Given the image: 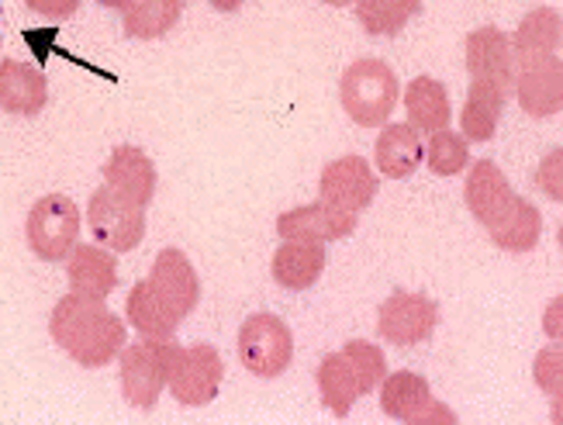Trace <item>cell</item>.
<instances>
[{"instance_id":"cell-1","label":"cell","mask_w":563,"mask_h":425,"mask_svg":"<svg viewBox=\"0 0 563 425\" xmlns=\"http://www.w3.org/2000/svg\"><path fill=\"white\" fill-rule=\"evenodd\" d=\"M463 201L505 253H529L543 236V215L508 184L495 160H477L467 173Z\"/></svg>"},{"instance_id":"cell-2","label":"cell","mask_w":563,"mask_h":425,"mask_svg":"<svg viewBox=\"0 0 563 425\" xmlns=\"http://www.w3.org/2000/svg\"><path fill=\"white\" fill-rule=\"evenodd\" d=\"M48 336L69 360H77L87 370H101L114 363V357L125 349L129 325L101 297H84L69 291L48 315Z\"/></svg>"},{"instance_id":"cell-3","label":"cell","mask_w":563,"mask_h":425,"mask_svg":"<svg viewBox=\"0 0 563 425\" xmlns=\"http://www.w3.org/2000/svg\"><path fill=\"white\" fill-rule=\"evenodd\" d=\"M339 101L342 111L363 129H380L401 101L398 73L384 59H356L339 80Z\"/></svg>"},{"instance_id":"cell-4","label":"cell","mask_w":563,"mask_h":425,"mask_svg":"<svg viewBox=\"0 0 563 425\" xmlns=\"http://www.w3.org/2000/svg\"><path fill=\"white\" fill-rule=\"evenodd\" d=\"M180 353V342L174 339H139V342H125V349L118 353V373H121V394L132 408L150 412L159 394L169 384V373H174Z\"/></svg>"},{"instance_id":"cell-5","label":"cell","mask_w":563,"mask_h":425,"mask_svg":"<svg viewBox=\"0 0 563 425\" xmlns=\"http://www.w3.org/2000/svg\"><path fill=\"white\" fill-rule=\"evenodd\" d=\"M80 229H84L80 208L66 194H45L29 211L24 239H29V249L42 263H59L80 242Z\"/></svg>"},{"instance_id":"cell-6","label":"cell","mask_w":563,"mask_h":425,"mask_svg":"<svg viewBox=\"0 0 563 425\" xmlns=\"http://www.w3.org/2000/svg\"><path fill=\"white\" fill-rule=\"evenodd\" d=\"M239 360L253 378H280L294 360V336L280 315L256 312L239 329Z\"/></svg>"},{"instance_id":"cell-7","label":"cell","mask_w":563,"mask_h":425,"mask_svg":"<svg viewBox=\"0 0 563 425\" xmlns=\"http://www.w3.org/2000/svg\"><path fill=\"white\" fill-rule=\"evenodd\" d=\"M87 229L97 246L111 249V253H132L145 236V208L104 184L87 201Z\"/></svg>"},{"instance_id":"cell-8","label":"cell","mask_w":563,"mask_h":425,"mask_svg":"<svg viewBox=\"0 0 563 425\" xmlns=\"http://www.w3.org/2000/svg\"><path fill=\"white\" fill-rule=\"evenodd\" d=\"M225 381V360L211 342H194L180 346L174 373H169V394L187 408H205L211 405Z\"/></svg>"},{"instance_id":"cell-9","label":"cell","mask_w":563,"mask_h":425,"mask_svg":"<svg viewBox=\"0 0 563 425\" xmlns=\"http://www.w3.org/2000/svg\"><path fill=\"white\" fill-rule=\"evenodd\" d=\"M439 325V305L429 294L395 291L377 312V333L390 346H419L426 342Z\"/></svg>"},{"instance_id":"cell-10","label":"cell","mask_w":563,"mask_h":425,"mask_svg":"<svg viewBox=\"0 0 563 425\" xmlns=\"http://www.w3.org/2000/svg\"><path fill=\"white\" fill-rule=\"evenodd\" d=\"M377 187H380L377 173L363 156H339L318 177V201L360 215L374 205Z\"/></svg>"},{"instance_id":"cell-11","label":"cell","mask_w":563,"mask_h":425,"mask_svg":"<svg viewBox=\"0 0 563 425\" xmlns=\"http://www.w3.org/2000/svg\"><path fill=\"white\" fill-rule=\"evenodd\" d=\"M145 284H150L159 302L174 312L177 322H184L201 302L198 270H194L184 249H163V253L153 260V270H150V277H145Z\"/></svg>"},{"instance_id":"cell-12","label":"cell","mask_w":563,"mask_h":425,"mask_svg":"<svg viewBox=\"0 0 563 425\" xmlns=\"http://www.w3.org/2000/svg\"><path fill=\"white\" fill-rule=\"evenodd\" d=\"M360 225V215L332 208L325 201L290 208L277 218V236L280 239H301V242H339L350 239Z\"/></svg>"},{"instance_id":"cell-13","label":"cell","mask_w":563,"mask_h":425,"mask_svg":"<svg viewBox=\"0 0 563 425\" xmlns=\"http://www.w3.org/2000/svg\"><path fill=\"white\" fill-rule=\"evenodd\" d=\"M516 90L519 105L529 118H553L563 111V63L560 56H547L526 66H516Z\"/></svg>"},{"instance_id":"cell-14","label":"cell","mask_w":563,"mask_h":425,"mask_svg":"<svg viewBox=\"0 0 563 425\" xmlns=\"http://www.w3.org/2000/svg\"><path fill=\"white\" fill-rule=\"evenodd\" d=\"M467 73L471 80L481 84H495L505 94L516 84V59H511V42L495 24H484V29L467 35Z\"/></svg>"},{"instance_id":"cell-15","label":"cell","mask_w":563,"mask_h":425,"mask_svg":"<svg viewBox=\"0 0 563 425\" xmlns=\"http://www.w3.org/2000/svg\"><path fill=\"white\" fill-rule=\"evenodd\" d=\"M104 184L129 201L150 208L156 194V166L139 145H114V153L104 163Z\"/></svg>"},{"instance_id":"cell-16","label":"cell","mask_w":563,"mask_h":425,"mask_svg":"<svg viewBox=\"0 0 563 425\" xmlns=\"http://www.w3.org/2000/svg\"><path fill=\"white\" fill-rule=\"evenodd\" d=\"M66 277H69L73 294L101 297V302H108V294L118 287V260L104 246L77 242L73 253L66 257Z\"/></svg>"},{"instance_id":"cell-17","label":"cell","mask_w":563,"mask_h":425,"mask_svg":"<svg viewBox=\"0 0 563 425\" xmlns=\"http://www.w3.org/2000/svg\"><path fill=\"white\" fill-rule=\"evenodd\" d=\"M48 101V80L45 73L32 63L4 59L0 63V111L32 118Z\"/></svg>"},{"instance_id":"cell-18","label":"cell","mask_w":563,"mask_h":425,"mask_svg":"<svg viewBox=\"0 0 563 425\" xmlns=\"http://www.w3.org/2000/svg\"><path fill=\"white\" fill-rule=\"evenodd\" d=\"M380 135H377V145H374V160H377V170L390 181H408L419 163L426 160V142H422V132L411 129V124H380Z\"/></svg>"},{"instance_id":"cell-19","label":"cell","mask_w":563,"mask_h":425,"mask_svg":"<svg viewBox=\"0 0 563 425\" xmlns=\"http://www.w3.org/2000/svg\"><path fill=\"white\" fill-rule=\"evenodd\" d=\"M560 39H563L560 11L536 8L519 21L516 35H508L511 59H516V66H526V63H536V59H547V56H560Z\"/></svg>"},{"instance_id":"cell-20","label":"cell","mask_w":563,"mask_h":425,"mask_svg":"<svg viewBox=\"0 0 563 425\" xmlns=\"http://www.w3.org/2000/svg\"><path fill=\"white\" fill-rule=\"evenodd\" d=\"M329 257L322 242H301V239H284V246L274 253L271 273L284 291H308L322 277Z\"/></svg>"},{"instance_id":"cell-21","label":"cell","mask_w":563,"mask_h":425,"mask_svg":"<svg viewBox=\"0 0 563 425\" xmlns=\"http://www.w3.org/2000/svg\"><path fill=\"white\" fill-rule=\"evenodd\" d=\"M401 101L408 111V124L419 132H439V129H450V90L446 84H439L435 77H415L405 90H401Z\"/></svg>"},{"instance_id":"cell-22","label":"cell","mask_w":563,"mask_h":425,"mask_svg":"<svg viewBox=\"0 0 563 425\" xmlns=\"http://www.w3.org/2000/svg\"><path fill=\"white\" fill-rule=\"evenodd\" d=\"M380 412L387 418H398L415 425L419 415L426 412V405L432 402V388L422 373H411V370H398V373H384L380 381Z\"/></svg>"},{"instance_id":"cell-23","label":"cell","mask_w":563,"mask_h":425,"mask_svg":"<svg viewBox=\"0 0 563 425\" xmlns=\"http://www.w3.org/2000/svg\"><path fill=\"white\" fill-rule=\"evenodd\" d=\"M505 97L508 94L501 87H495V84L471 80L467 101H463V111H460L463 139H467V142H487V139H495L498 121L505 115Z\"/></svg>"},{"instance_id":"cell-24","label":"cell","mask_w":563,"mask_h":425,"mask_svg":"<svg viewBox=\"0 0 563 425\" xmlns=\"http://www.w3.org/2000/svg\"><path fill=\"white\" fill-rule=\"evenodd\" d=\"M318 394L332 415L346 418L353 412V405L360 402V381H356V370L346 360V353H329L322 363H318Z\"/></svg>"},{"instance_id":"cell-25","label":"cell","mask_w":563,"mask_h":425,"mask_svg":"<svg viewBox=\"0 0 563 425\" xmlns=\"http://www.w3.org/2000/svg\"><path fill=\"white\" fill-rule=\"evenodd\" d=\"M125 318H129V325H135L139 336H145V339H174V333L180 329V322L174 318V312L159 302V297L153 294V287L145 281H139L129 291Z\"/></svg>"},{"instance_id":"cell-26","label":"cell","mask_w":563,"mask_h":425,"mask_svg":"<svg viewBox=\"0 0 563 425\" xmlns=\"http://www.w3.org/2000/svg\"><path fill=\"white\" fill-rule=\"evenodd\" d=\"M184 14V0H132V8L121 18L125 35L139 42L163 39L177 29V21Z\"/></svg>"},{"instance_id":"cell-27","label":"cell","mask_w":563,"mask_h":425,"mask_svg":"<svg viewBox=\"0 0 563 425\" xmlns=\"http://www.w3.org/2000/svg\"><path fill=\"white\" fill-rule=\"evenodd\" d=\"M356 21L363 24L366 35L390 39L398 35L405 24L422 11V0H353Z\"/></svg>"},{"instance_id":"cell-28","label":"cell","mask_w":563,"mask_h":425,"mask_svg":"<svg viewBox=\"0 0 563 425\" xmlns=\"http://www.w3.org/2000/svg\"><path fill=\"white\" fill-rule=\"evenodd\" d=\"M426 163L435 177H456L471 166V142L453 129H439L426 142Z\"/></svg>"},{"instance_id":"cell-29","label":"cell","mask_w":563,"mask_h":425,"mask_svg":"<svg viewBox=\"0 0 563 425\" xmlns=\"http://www.w3.org/2000/svg\"><path fill=\"white\" fill-rule=\"evenodd\" d=\"M342 353H346V360H350L353 370H356L360 394H371V391L380 388L384 373H387V357H384V349H380V346L363 342V339H350L346 346H342Z\"/></svg>"},{"instance_id":"cell-30","label":"cell","mask_w":563,"mask_h":425,"mask_svg":"<svg viewBox=\"0 0 563 425\" xmlns=\"http://www.w3.org/2000/svg\"><path fill=\"white\" fill-rule=\"evenodd\" d=\"M532 378H536V384H540L553 397V418L560 422V397H563V353H560V342L536 353Z\"/></svg>"},{"instance_id":"cell-31","label":"cell","mask_w":563,"mask_h":425,"mask_svg":"<svg viewBox=\"0 0 563 425\" xmlns=\"http://www.w3.org/2000/svg\"><path fill=\"white\" fill-rule=\"evenodd\" d=\"M536 184L547 197L560 205L563 201V149L556 145L553 153H547V160L540 163V173H536Z\"/></svg>"},{"instance_id":"cell-32","label":"cell","mask_w":563,"mask_h":425,"mask_svg":"<svg viewBox=\"0 0 563 425\" xmlns=\"http://www.w3.org/2000/svg\"><path fill=\"white\" fill-rule=\"evenodd\" d=\"M35 14H42V18H56V21H63V18H73L80 11V4L84 0H24Z\"/></svg>"},{"instance_id":"cell-33","label":"cell","mask_w":563,"mask_h":425,"mask_svg":"<svg viewBox=\"0 0 563 425\" xmlns=\"http://www.w3.org/2000/svg\"><path fill=\"white\" fill-rule=\"evenodd\" d=\"M560 315H563V297L556 294L553 302L547 305V318H543V329H547V336L553 339V342H560V336H563V325H560Z\"/></svg>"},{"instance_id":"cell-34","label":"cell","mask_w":563,"mask_h":425,"mask_svg":"<svg viewBox=\"0 0 563 425\" xmlns=\"http://www.w3.org/2000/svg\"><path fill=\"white\" fill-rule=\"evenodd\" d=\"M208 4H211L214 11H222V14H235V11L242 8V0H208Z\"/></svg>"},{"instance_id":"cell-35","label":"cell","mask_w":563,"mask_h":425,"mask_svg":"<svg viewBox=\"0 0 563 425\" xmlns=\"http://www.w3.org/2000/svg\"><path fill=\"white\" fill-rule=\"evenodd\" d=\"M97 4H101V8H111V11H121V14H125V11L132 8V0H97Z\"/></svg>"},{"instance_id":"cell-36","label":"cell","mask_w":563,"mask_h":425,"mask_svg":"<svg viewBox=\"0 0 563 425\" xmlns=\"http://www.w3.org/2000/svg\"><path fill=\"white\" fill-rule=\"evenodd\" d=\"M322 4H332V8H350L353 0H322Z\"/></svg>"},{"instance_id":"cell-37","label":"cell","mask_w":563,"mask_h":425,"mask_svg":"<svg viewBox=\"0 0 563 425\" xmlns=\"http://www.w3.org/2000/svg\"><path fill=\"white\" fill-rule=\"evenodd\" d=\"M0 24H4V0H0Z\"/></svg>"}]
</instances>
